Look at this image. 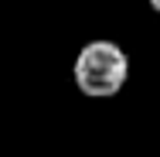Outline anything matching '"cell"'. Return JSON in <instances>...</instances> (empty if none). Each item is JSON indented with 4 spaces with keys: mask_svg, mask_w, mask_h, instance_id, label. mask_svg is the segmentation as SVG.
Returning <instances> with one entry per match:
<instances>
[{
    "mask_svg": "<svg viewBox=\"0 0 160 157\" xmlns=\"http://www.w3.org/2000/svg\"><path fill=\"white\" fill-rule=\"evenodd\" d=\"M72 79L78 86V92L92 96V99H109L116 96L129 79V58L116 41H89L78 48V58L72 65Z\"/></svg>",
    "mask_w": 160,
    "mask_h": 157,
    "instance_id": "cell-1",
    "label": "cell"
},
{
    "mask_svg": "<svg viewBox=\"0 0 160 157\" xmlns=\"http://www.w3.org/2000/svg\"><path fill=\"white\" fill-rule=\"evenodd\" d=\"M147 3H150V7H153V10L160 14V0H147Z\"/></svg>",
    "mask_w": 160,
    "mask_h": 157,
    "instance_id": "cell-2",
    "label": "cell"
}]
</instances>
